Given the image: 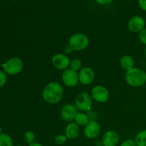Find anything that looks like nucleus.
Wrapping results in <instances>:
<instances>
[{"instance_id":"nucleus-1","label":"nucleus","mask_w":146,"mask_h":146,"mask_svg":"<svg viewBox=\"0 0 146 146\" xmlns=\"http://www.w3.org/2000/svg\"><path fill=\"white\" fill-rule=\"evenodd\" d=\"M43 100L51 105L59 103L64 96V88L60 83L52 81L48 83L42 91Z\"/></svg>"},{"instance_id":"nucleus-2","label":"nucleus","mask_w":146,"mask_h":146,"mask_svg":"<svg viewBox=\"0 0 146 146\" xmlns=\"http://www.w3.org/2000/svg\"><path fill=\"white\" fill-rule=\"evenodd\" d=\"M125 79L130 86L134 88L143 86L146 84V72L141 68L133 67L126 71Z\"/></svg>"},{"instance_id":"nucleus-3","label":"nucleus","mask_w":146,"mask_h":146,"mask_svg":"<svg viewBox=\"0 0 146 146\" xmlns=\"http://www.w3.org/2000/svg\"><path fill=\"white\" fill-rule=\"evenodd\" d=\"M89 38L84 33H75L70 36L68 39V46L75 51L85 50L89 45Z\"/></svg>"},{"instance_id":"nucleus-4","label":"nucleus","mask_w":146,"mask_h":146,"mask_svg":"<svg viewBox=\"0 0 146 146\" xmlns=\"http://www.w3.org/2000/svg\"><path fill=\"white\" fill-rule=\"evenodd\" d=\"M3 71L10 76H16L19 74L24 68V63L19 57H13L1 65Z\"/></svg>"},{"instance_id":"nucleus-5","label":"nucleus","mask_w":146,"mask_h":146,"mask_svg":"<svg viewBox=\"0 0 146 146\" xmlns=\"http://www.w3.org/2000/svg\"><path fill=\"white\" fill-rule=\"evenodd\" d=\"M75 106L80 112H88L91 111L93 98L91 94L86 92H81L78 94L75 99Z\"/></svg>"},{"instance_id":"nucleus-6","label":"nucleus","mask_w":146,"mask_h":146,"mask_svg":"<svg viewBox=\"0 0 146 146\" xmlns=\"http://www.w3.org/2000/svg\"><path fill=\"white\" fill-rule=\"evenodd\" d=\"M109 95L108 88L102 85L95 86L91 91V96L93 100L100 104L107 102L109 98Z\"/></svg>"},{"instance_id":"nucleus-7","label":"nucleus","mask_w":146,"mask_h":146,"mask_svg":"<svg viewBox=\"0 0 146 146\" xmlns=\"http://www.w3.org/2000/svg\"><path fill=\"white\" fill-rule=\"evenodd\" d=\"M61 79H62L63 84L66 86L68 87V88H74V87L76 86L79 83L78 73L68 68L63 71V74L61 75Z\"/></svg>"},{"instance_id":"nucleus-8","label":"nucleus","mask_w":146,"mask_h":146,"mask_svg":"<svg viewBox=\"0 0 146 146\" xmlns=\"http://www.w3.org/2000/svg\"><path fill=\"white\" fill-rule=\"evenodd\" d=\"M51 63L54 68L60 71H65L66 69L69 68L71 60L66 54L58 53L54 54L52 56Z\"/></svg>"},{"instance_id":"nucleus-9","label":"nucleus","mask_w":146,"mask_h":146,"mask_svg":"<svg viewBox=\"0 0 146 146\" xmlns=\"http://www.w3.org/2000/svg\"><path fill=\"white\" fill-rule=\"evenodd\" d=\"M95 72L91 67H83L78 71V81L84 86L91 85L95 79Z\"/></svg>"},{"instance_id":"nucleus-10","label":"nucleus","mask_w":146,"mask_h":146,"mask_svg":"<svg viewBox=\"0 0 146 146\" xmlns=\"http://www.w3.org/2000/svg\"><path fill=\"white\" fill-rule=\"evenodd\" d=\"M78 113V108L73 104H66L64 105L60 111L61 118L67 122L74 121L76 114Z\"/></svg>"},{"instance_id":"nucleus-11","label":"nucleus","mask_w":146,"mask_h":146,"mask_svg":"<svg viewBox=\"0 0 146 146\" xmlns=\"http://www.w3.org/2000/svg\"><path fill=\"white\" fill-rule=\"evenodd\" d=\"M84 133L88 139H95L101 133V125L96 120L90 121L84 127Z\"/></svg>"},{"instance_id":"nucleus-12","label":"nucleus","mask_w":146,"mask_h":146,"mask_svg":"<svg viewBox=\"0 0 146 146\" xmlns=\"http://www.w3.org/2000/svg\"><path fill=\"white\" fill-rule=\"evenodd\" d=\"M127 26L131 32L138 34L145 28V20L141 16H134L130 19Z\"/></svg>"},{"instance_id":"nucleus-13","label":"nucleus","mask_w":146,"mask_h":146,"mask_svg":"<svg viewBox=\"0 0 146 146\" xmlns=\"http://www.w3.org/2000/svg\"><path fill=\"white\" fill-rule=\"evenodd\" d=\"M120 141L119 134L117 131L109 130L103 135L101 144L104 146H117Z\"/></svg>"},{"instance_id":"nucleus-14","label":"nucleus","mask_w":146,"mask_h":146,"mask_svg":"<svg viewBox=\"0 0 146 146\" xmlns=\"http://www.w3.org/2000/svg\"><path fill=\"white\" fill-rule=\"evenodd\" d=\"M81 133L80 126L75 122H70L65 128V134L66 138L69 140H75L78 138Z\"/></svg>"},{"instance_id":"nucleus-15","label":"nucleus","mask_w":146,"mask_h":146,"mask_svg":"<svg viewBox=\"0 0 146 146\" xmlns=\"http://www.w3.org/2000/svg\"><path fill=\"white\" fill-rule=\"evenodd\" d=\"M120 65H121V68L125 71H128V70L131 69L133 67H135V61L133 58L132 56L130 55H124L120 59Z\"/></svg>"},{"instance_id":"nucleus-16","label":"nucleus","mask_w":146,"mask_h":146,"mask_svg":"<svg viewBox=\"0 0 146 146\" xmlns=\"http://www.w3.org/2000/svg\"><path fill=\"white\" fill-rule=\"evenodd\" d=\"M90 121L88 114L84 112H78L74 118V122L78 125L85 127Z\"/></svg>"},{"instance_id":"nucleus-17","label":"nucleus","mask_w":146,"mask_h":146,"mask_svg":"<svg viewBox=\"0 0 146 146\" xmlns=\"http://www.w3.org/2000/svg\"><path fill=\"white\" fill-rule=\"evenodd\" d=\"M134 141L137 146H146V129L139 131L135 135Z\"/></svg>"},{"instance_id":"nucleus-18","label":"nucleus","mask_w":146,"mask_h":146,"mask_svg":"<svg viewBox=\"0 0 146 146\" xmlns=\"http://www.w3.org/2000/svg\"><path fill=\"white\" fill-rule=\"evenodd\" d=\"M0 146H14V142L11 135L2 133L0 135Z\"/></svg>"},{"instance_id":"nucleus-19","label":"nucleus","mask_w":146,"mask_h":146,"mask_svg":"<svg viewBox=\"0 0 146 146\" xmlns=\"http://www.w3.org/2000/svg\"><path fill=\"white\" fill-rule=\"evenodd\" d=\"M23 139L24 142L28 144H31L35 141V133L31 131H27L23 135Z\"/></svg>"},{"instance_id":"nucleus-20","label":"nucleus","mask_w":146,"mask_h":146,"mask_svg":"<svg viewBox=\"0 0 146 146\" xmlns=\"http://www.w3.org/2000/svg\"><path fill=\"white\" fill-rule=\"evenodd\" d=\"M69 68L78 72L83 68L82 61L80 59H78V58H74V59L71 60V63H70Z\"/></svg>"},{"instance_id":"nucleus-21","label":"nucleus","mask_w":146,"mask_h":146,"mask_svg":"<svg viewBox=\"0 0 146 146\" xmlns=\"http://www.w3.org/2000/svg\"><path fill=\"white\" fill-rule=\"evenodd\" d=\"M68 138H66L65 135H63V134H60V135H56L55 137V139H54V142L56 145H62L66 143Z\"/></svg>"},{"instance_id":"nucleus-22","label":"nucleus","mask_w":146,"mask_h":146,"mask_svg":"<svg viewBox=\"0 0 146 146\" xmlns=\"http://www.w3.org/2000/svg\"><path fill=\"white\" fill-rule=\"evenodd\" d=\"M7 81V74L4 71H0V88L4 86Z\"/></svg>"},{"instance_id":"nucleus-23","label":"nucleus","mask_w":146,"mask_h":146,"mask_svg":"<svg viewBox=\"0 0 146 146\" xmlns=\"http://www.w3.org/2000/svg\"><path fill=\"white\" fill-rule=\"evenodd\" d=\"M138 38L143 44L146 46V28L138 33Z\"/></svg>"},{"instance_id":"nucleus-24","label":"nucleus","mask_w":146,"mask_h":146,"mask_svg":"<svg viewBox=\"0 0 146 146\" xmlns=\"http://www.w3.org/2000/svg\"><path fill=\"white\" fill-rule=\"evenodd\" d=\"M121 146H137L135 141L133 139H126L123 141Z\"/></svg>"},{"instance_id":"nucleus-25","label":"nucleus","mask_w":146,"mask_h":146,"mask_svg":"<svg viewBox=\"0 0 146 146\" xmlns=\"http://www.w3.org/2000/svg\"><path fill=\"white\" fill-rule=\"evenodd\" d=\"M138 5L141 9L146 11V0H138Z\"/></svg>"},{"instance_id":"nucleus-26","label":"nucleus","mask_w":146,"mask_h":146,"mask_svg":"<svg viewBox=\"0 0 146 146\" xmlns=\"http://www.w3.org/2000/svg\"><path fill=\"white\" fill-rule=\"evenodd\" d=\"M96 1L101 5H108V4H111L113 0H96Z\"/></svg>"},{"instance_id":"nucleus-27","label":"nucleus","mask_w":146,"mask_h":146,"mask_svg":"<svg viewBox=\"0 0 146 146\" xmlns=\"http://www.w3.org/2000/svg\"><path fill=\"white\" fill-rule=\"evenodd\" d=\"M73 51H74V50H73L72 48L69 46H66L65 48H64V52H65V54H66V55L67 54L68 55V54H71Z\"/></svg>"},{"instance_id":"nucleus-28","label":"nucleus","mask_w":146,"mask_h":146,"mask_svg":"<svg viewBox=\"0 0 146 146\" xmlns=\"http://www.w3.org/2000/svg\"><path fill=\"white\" fill-rule=\"evenodd\" d=\"M28 146H44V145H43L41 143H40L35 142V141H34V142L32 143L29 144Z\"/></svg>"},{"instance_id":"nucleus-29","label":"nucleus","mask_w":146,"mask_h":146,"mask_svg":"<svg viewBox=\"0 0 146 146\" xmlns=\"http://www.w3.org/2000/svg\"><path fill=\"white\" fill-rule=\"evenodd\" d=\"M1 133H2V128H1V127L0 126V135H1Z\"/></svg>"},{"instance_id":"nucleus-30","label":"nucleus","mask_w":146,"mask_h":146,"mask_svg":"<svg viewBox=\"0 0 146 146\" xmlns=\"http://www.w3.org/2000/svg\"><path fill=\"white\" fill-rule=\"evenodd\" d=\"M144 54H145V57L146 58V46H145V52H144Z\"/></svg>"},{"instance_id":"nucleus-31","label":"nucleus","mask_w":146,"mask_h":146,"mask_svg":"<svg viewBox=\"0 0 146 146\" xmlns=\"http://www.w3.org/2000/svg\"><path fill=\"white\" fill-rule=\"evenodd\" d=\"M97 146H104L102 145V144H101V145H97Z\"/></svg>"},{"instance_id":"nucleus-32","label":"nucleus","mask_w":146,"mask_h":146,"mask_svg":"<svg viewBox=\"0 0 146 146\" xmlns=\"http://www.w3.org/2000/svg\"><path fill=\"white\" fill-rule=\"evenodd\" d=\"M12 1H18V0H12Z\"/></svg>"}]
</instances>
